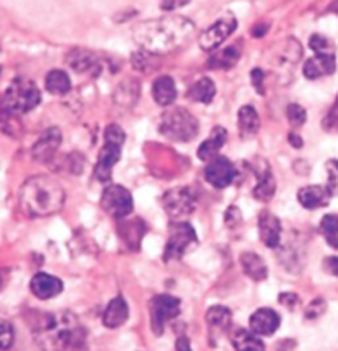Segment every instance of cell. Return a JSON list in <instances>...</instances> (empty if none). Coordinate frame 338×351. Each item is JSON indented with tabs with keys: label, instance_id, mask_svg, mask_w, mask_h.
Segmentation results:
<instances>
[{
	"label": "cell",
	"instance_id": "cell-5",
	"mask_svg": "<svg viewBox=\"0 0 338 351\" xmlns=\"http://www.w3.org/2000/svg\"><path fill=\"white\" fill-rule=\"evenodd\" d=\"M158 130L170 141L190 142L198 134V121L186 109L173 108L162 114Z\"/></svg>",
	"mask_w": 338,
	"mask_h": 351
},
{
	"label": "cell",
	"instance_id": "cell-7",
	"mask_svg": "<svg viewBox=\"0 0 338 351\" xmlns=\"http://www.w3.org/2000/svg\"><path fill=\"white\" fill-rule=\"evenodd\" d=\"M197 243V232H195L191 224L185 221L172 223V226H170V236L169 239H167L164 251L165 263L180 259V257L185 256L186 251H189L191 246H195Z\"/></svg>",
	"mask_w": 338,
	"mask_h": 351
},
{
	"label": "cell",
	"instance_id": "cell-27",
	"mask_svg": "<svg viewBox=\"0 0 338 351\" xmlns=\"http://www.w3.org/2000/svg\"><path fill=\"white\" fill-rule=\"evenodd\" d=\"M239 56H241V48L236 47H226L225 50L213 53L208 60V68L213 69H230L238 63Z\"/></svg>",
	"mask_w": 338,
	"mask_h": 351
},
{
	"label": "cell",
	"instance_id": "cell-11",
	"mask_svg": "<svg viewBox=\"0 0 338 351\" xmlns=\"http://www.w3.org/2000/svg\"><path fill=\"white\" fill-rule=\"evenodd\" d=\"M162 202H164L167 213L173 216V218H182V216L190 215L197 208V197H195L193 190L186 189V186L169 190L164 195Z\"/></svg>",
	"mask_w": 338,
	"mask_h": 351
},
{
	"label": "cell",
	"instance_id": "cell-21",
	"mask_svg": "<svg viewBox=\"0 0 338 351\" xmlns=\"http://www.w3.org/2000/svg\"><path fill=\"white\" fill-rule=\"evenodd\" d=\"M152 96L158 106L167 108V106L173 104V101L177 99V86H175V81L170 76L157 77L152 84Z\"/></svg>",
	"mask_w": 338,
	"mask_h": 351
},
{
	"label": "cell",
	"instance_id": "cell-15",
	"mask_svg": "<svg viewBox=\"0 0 338 351\" xmlns=\"http://www.w3.org/2000/svg\"><path fill=\"white\" fill-rule=\"evenodd\" d=\"M61 144V132L60 129L51 128L47 129L40 136L38 141L35 142L34 149H32V155H34L35 160L38 162H48L55 155L56 150Z\"/></svg>",
	"mask_w": 338,
	"mask_h": 351
},
{
	"label": "cell",
	"instance_id": "cell-22",
	"mask_svg": "<svg viewBox=\"0 0 338 351\" xmlns=\"http://www.w3.org/2000/svg\"><path fill=\"white\" fill-rule=\"evenodd\" d=\"M231 343H233L236 351H266V346H264L259 335L244 328L234 330L231 335Z\"/></svg>",
	"mask_w": 338,
	"mask_h": 351
},
{
	"label": "cell",
	"instance_id": "cell-42",
	"mask_svg": "<svg viewBox=\"0 0 338 351\" xmlns=\"http://www.w3.org/2000/svg\"><path fill=\"white\" fill-rule=\"evenodd\" d=\"M186 2H189V0H164V2H162V9L173 10V9H177V7L185 5Z\"/></svg>",
	"mask_w": 338,
	"mask_h": 351
},
{
	"label": "cell",
	"instance_id": "cell-31",
	"mask_svg": "<svg viewBox=\"0 0 338 351\" xmlns=\"http://www.w3.org/2000/svg\"><path fill=\"white\" fill-rule=\"evenodd\" d=\"M139 96V84L136 81H125L116 89V103L122 106H132Z\"/></svg>",
	"mask_w": 338,
	"mask_h": 351
},
{
	"label": "cell",
	"instance_id": "cell-45",
	"mask_svg": "<svg viewBox=\"0 0 338 351\" xmlns=\"http://www.w3.org/2000/svg\"><path fill=\"white\" fill-rule=\"evenodd\" d=\"M289 142H291V144L294 145L295 149H300V147L304 145V141L299 136H297V134H291V136H289Z\"/></svg>",
	"mask_w": 338,
	"mask_h": 351
},
{
	"label": "cell",
	"instance_id": "cell-33",
	"mask_svg": "<svg viewBox=\"0 0 338 351\" xmlns=\"http://www.w3.org/2000/svg\"><path fill=\"white\" fill-rule=\"evenodd\" d=\"M311 48L315 51V55H335V45L324 35H312Z\"/></svg>",
	"mask_w": 338,
	"mask_h": 351
},
{
	"label": "cell",
	"instance_id": "cell-43",
	"mask_svg": "<svg viewBox=\"0 0 338 351\" xmlns=\"http://www.w3.org/2000/svg\"><path fill=\"white\" fill-rule=\"evenodd\" d=\"M280 304L287 305V307H294V304H297V295L295 293H280Z\"/></svg>",
	"mask_w": 338,
	"mask_h": 351
},
{
	"label": "cell",
	"instance_id": "cell-32",
	"mask_svg": "<svg viewBox=\"0 0 338 351\" xmlns=\"http://www.w3.org/2000/svg\"><path fill=\"white\" fill-rule=\"evenodd\" d=\"M320 231L330 246L338 249V215H325L320 221Z\"/></svg>",
	"mask_w": 338,
	"mask_h": 351
},
{
	"label": "cell",
	"instance_id": "cell-17",
	"mask_svg": "<svg viewBox=\"0 0 338 351\" xmlns=\"http://www.w3.org/2000/svg\"><path fill=\"white\" fill-rule=\"evenodd\" d=\"M330 197H332V193H330L327 186L320 185L304 186L297 193V199L305 210H319V208L327 206Z\"/></svg>",
	"mask_w": 338,
	"mask_h": 351
},
{
	"label": "cell",
	"instance_id": "cell-30",
	"mask_svg": "<svg viewBox=\"0 0 338 351\" xmlns=\"http://www.w3.org/2000/svg\"><path fill=\"white\" fill-rule=\"evenodd\" d=\"M68 63L70 66L75 69V71L84 73V71H91L93 68L97 66L96 56L89 51H83V50H75L68 55Z\"/></svg>",
	"mask_w": 338,
	"mask_h": 351
},
{
	"label": "cell",
	"instance_id": "cell-24",
	"mask_svg": "<svg viewBox=\"0 0 338 351\" xmlns=\"http://www.w3.org/2000/svg\"><path fill=\"white\" fill-rule=\"evenodd\" d=\"M241 266L248 277H251L256 282H261L267 277V266L263 261V257L256 252H243L241 254Z\"/></svg>",
	"mask_w": 338,
	"mask_h": 351
},
{
	"label": "cell",
	"instance_id": "cell-16",
	"mask_svg": "<svg viewBox=\"0 0 338 351\" xmlns=\"http://www.w3.org/2000/svg\"><path fill=\"white\" fill-rule=\"evenodd\" d=\"M30 289L35 297H38V299L42 300H48L61 293V291H63V282H61L58 277L45 274V272H38V274L32 279Z\"/></svg>",
	"mask_w": 338,
	"mask_h": 351
},
{
	"label": "cell",
	"instance_id": "cell-4",
	"mask_svg": "<svg viewBox=\"0 0 338 351\" xmlns=\"http://www.w3.org/2000/svg\"><path fill=\"white\" fill-rule=\"evenodd\" d=\"M42 101L38 86L27 77H17L0 97V117H15L25 114Z\"/></svg>",
	"mask_w": 338,
	"mask_h": 351
},
{
	"label": "cell",
	"instance_id": "cell-19",
	"mask_svg": "<svg viewBox=\"0 0 338 351\" xmlns=\"http://www.w3.org/2000/svg\"><path fill=\"white\" fill-rule=\"evenodd\" d=\"M335 55H315L304 64V75L309 80H319L335 71Z\"/></svg>",
	"mask_w": 338,
	"mask_h": 351
},
{
	"label": "cell",
	"instance_id": "cell-36",
	"mask_svg": "<svg viewBox=\"0 0 338 351\" xmlns=\"http://www.w3.org/2000/svg\"><path fill=\"white\" fill-rule=\"evenodd\" d=\"M327 175H328V182H327V189L332 195H338V160H328L327 162Z\"/></svg>",
	"mask_w": 338,
	"mask_h": 351
},
{
	"label": "cell",
	"instance_id": "cell-14",
	"mask_svg": "<svg viewBox=\"0 0 338 351\" xmlns=\"http://www.w3.org/2000/svg\"><path fill=\"white\" fill-rule=\"evenodd\" d=\"M258 228L259 238L267 247H279L280 236H282V226H280L278 216L272 215L271 211H263V213L259 215Z\"/></svg>",
	"mask_w": 338,
	"mask_h": 351
},
{
	"label": "cell",
	"instance_id": "cell-40",
	"mask_svg": "<svg viewBox=\"0 0 338 351\" xmlns=\"http://www.w3.org/2000/svg\"><path fill=\"white\" fill-rule=\"evenodd\" d=\"M251 77H252V84L256 86V89H258L259 95H264V86H263L264 73L261 71V69H252Z\"/></svg>",
	"mask_w": 338,
	"mask_h": 351
},
{
	"label": "cell",
	"instance_id": "cell-8",
	"mask_svg": "<svg viewBox=\"0 0 338 351\" xmlns=\"http://www.w3.org/2000/svg\"><path fill=\"white\" fill-rule=\"evenodd\" d=\"M180 307L182 302L180 299L173 295H156L152 297L149 302V310H150V325H152V332L160 337L164 333L167 322L173 320L180 315Z\"/></svg>",
	"mask_w": 338,
	"mask_h": 351
},
{
	"label": "cell",
	"instance_id": "cell-20",
	"mask_svg": "<svg viewBox=\"0 0 338 351\" xmlns=\"http://www.w3.org/2000/svg\"><path fill=\"white\" fill-rule=\"evenodd\" d=\"M228 141V132L226 129L217 125L211 130V136L198 147V158L203 162H210L211 158L218 157V152L221 150V147L226 144Z\"/></svg>",
	"mask_w": 338,
	"mask_h": 351
},
{
	"label": "cell",
	"instance_id": "cell-12",
	"mask_svg": "<svg viewBox=\"0 0 338 351\" xmlns=\"http://www.w3.org/2000/svg\"><path fill=\"white\" fill-rule=\"evenodd\" d=\"M236 177V169L234 165L228 160L226 157H215L211 158L208 165L205 169V178L215 189H226L228 185H231Z\"/></svg>",
	"mask_w": 338,
	"mask_h": 351
},
{
	"label": "cell",
	"instance_id": "cell-35",
	"mask_svg": "<svg viewBox=\"0 0 338 351\" xmlns=\"http://www.w3.org/2000/svg\"><path fill=\"white\" fill-rule=\"evenodd\" d=\"M287 121L291 122V125L294 128H300V125L305 124L307 121V112L302 106L299 104H289L287 106Z\"/></svg>",
	"mask_w": 338,
	"mask_h": 351
},
{
	"label": "cell",
	"instance_id": "cell-9",
	"mask_svg": "<svg viewBox=\"0 0 338 351\" xmlns=\"http://www.w3.org/2000/svg\"><path fill=\"white\" fill-rule=\"evenodd\" d=\"M101 206L114 219H122L129 216L134 210L132 195L128 189L121 185H109L103 191L101 197Z\"/></svg>",
	"mask_w": 338,
	"mask_h": 351
},
{
	"label": "cell",
	"instance_id": "cell-28",
	"mask_svg": "<svg viewBox=\"0 0 338 351\" xmlns=\"http://www.w3.org/2000/svg\"><path fill=\"white\" fill-rule=\"evenodd\" d=\"M206 324L215 332H226L231 325V312L230 308L223 305H213L206 312Z\"/></svg>",
	"mask_w": 338,
	"mask_h": 351
},
{
	"label": "cell",
	"instance_id": "cell-3",
	"mask_svg": "<svg viewBox=\"0 0 338 351\" xmlns=\"http://www.w3.org/2000/svg\"><path fill=\"white\" fill-rule=\"evenodd\" d=\"M36 345L43 351H70L84 341V330L71 312L50 313L35 326Z\"/></svg>",
	"mask_w": 338,
	"mask_h": 351
},
{
	"label": "cell",
	"instance_id": "cell-39",
	"mask_svg": "<svg viewBox=\"0 0 338 351\" xmlns=\"http://www.w3.org/2000/svg\"><path fill=\"white\" fill-rule=\"evenodd\" d=\"M225 221H226L228 228H236V226H239V224H241V213H239L238 208L231 206L230 210L226 211Z\"/></svg>",
	"mask_w": 338,
	"mask_h": 351
},
{
	"label": "cell",
	"instance_id": "cell-18",
	"mask_svg": "<svg viewBox=\"0 0 338 351\" xmlns=\"http://www.w3.org/2000/svg\"><path fill=\"white\" fill-rule=\"evenodd\" d=\"M129 305L122 297H114L103 313V325L108 328H119L128 322Z\"/></svg>",
	"mask_w": 338,
	"mask_h": 351
},
{
	"label": "cell",
	"instance_id": "cell-46",
	"mask_svg": "<svg viewBox=\"0 0 338 351\" xmlns=\"http://www.w3.org/2000/svg\"><path fill=\"white\" fill-rule=\"evenodd\" d=\"M330 10H332V12H335V14L338 15V0H335V2L332 3V7H330Z\"/></svg>",
	"mask_w": 338,
	"mask_h": 351
},
{
	"label": "cell",
	"instance_id": "cell-1",
	"mask_svg": "<svg viewBox=\"0 0 338 351\" xmlns=\"http://www.w3.org/2000/svg\"><path fill=\"white\" fill-rule=\"evenodd\" d=\"M195 34V23L182 15L145 20L132 30L134 42L142 51L152 55H167L185 47Z\"/></svg>",
	"mask_w": 338,
	"mask_h": 351
},
{
	"label": "cell",
	"instance_id": "cell-26",
	"mask_svg": "<svg viewBox=\"0 0 338 351\" xmlns=\"http://www.w3.org/2000/svg\"><path fill=\"white\" fill-rule=\"evenodd\" d=\"M276 189H278V185H276L274 175H272L267 165H264V169H261L258 173V185L254 189V197L259 202H269V199L274 197Z\"/></svg>",
	"mask_w": 338,
	"mask_h": 351
},
{
	"label": "cell",
	"instance_id": "cell-10",
	"mask_svg": "<svg viewBox=\"0 0 338 351\" xmlns=\"http://www.w3.org/2000/svg\"><path fill=\"white\" fill-rule=\"evenodd\" d=\"M236 28H238V20H236L234 15L226 14L225 17L217 20L213 25L206 28V30L200 35V47L205 51H215L218 47H221L223 42L233 34Z\"/></svg>",
	"mask_w": 338,
	"mask_h": 351
},
{
	"label": "cell",
	"instance_id": "cell-41",
	"mask_svg": "<svg viewBox=\"0 0 338 351\" xmlns=\"http://www.w3.org/2000/svg\"><path fill=\"white\" fill-rule=\"evenodd\" d=\"M324 267H325V271L330 272V274L338 277V257H335V256L327 257L324 263Z\"/></svg>",
	"mask_w": 338,
	"mask_h": 351
},
{
	"label": "cell",
	"instance_id": "cell-25",
	"mask_svg": "<svg viewBox=\"0 0 338 351\" xmlns=\"http://www.w3.org/2000/svg\"><path fill=\"white\" fill-rule=\"evenodd\" d=\"M217 95V86L210 77H200L197 83H193L189 89V97L195 103L210 104Z\"/></svg>",
	"mask_w": 338,
	"mask_h": 351
},
{
	"label": "cell",
	"instance_id": "cell-34",
	"mask_svg": "<svg viewBox=\"0 0 338 351\" xmlns=\"http://www.w3.org/2000/svg\"><path fill=\"white\" fill-rule=\"evenodd\" d=\"M14 345V326L0 318V351H9Z\"/></svg>",
	"mask_w": 338,
	"mask_h": 351
},
{
	"label": "cell",
	"instance_id": "cell-29",
	"mask_svg": "<svg viewBox=\"0 0 338 351\" xmlns=\"http://www.w3.org/2000/svg\"><path fill=\"white\" fill-rule=\"evenodd\" d=\"M45 84H47V89L51 93V95L63 96L67 93H70L71 89V80L70 76L67 75L61 69H53L47 75V80H45Z\"/></svg>",
	"mask_w": 338,
	"mask_h": 351
},
{
	"label": "cell",
	"instance_id": "cell-37",
	"mask_svg": "<svg viewBox=\"0 0 338 351\" xmlns=\"http://www.w3.org/2000/svg\"><path fill=\"white\" fill-rule=\"evenodd\" d=\"M325 308H327V304H325L324 299L313 300L307 307V310H305V317L311 318V320H315V318H319L325 312Z\"/></svg>",
	"mask_w": 338,
	"mask_h": 351
},
{
	"label": "cell",
	"instance_id": "cell-44",
	"mask_svg": "<svg viewBox=\"0 0 338 351\" xmlns=\"http://www.w3.org/2000/svg\"><path fill=\"white\" fill-rule=\"evenodd\" d=\"M177 351H191L189 338H185V337L178 338V340H177Z\"/></svg>",
	"mask_w": 338,
	"mask_h": 351
},
{
	"label": "cell",
	"instance_id": "cell-2",
	"mask_svg": "<svg viewBox=\"0 0 338 351\" xmlns=\"http://www.w3.org/2000/svg\"><path fill=\"white\" fill-rule=\"evenodd\" d=\"M67 191L55 178L36 175L28 178L19 191L20 210L30 218H47L61 211Z\"/></svg>",
	"mask_w": 338,
	"mask_h": 351
},
{
	"label": "cell",
	"instance_id": "cell-6",
	"mask_svg": "<svg viewBox=\"0 0 338 351\" xmlns=\"http://www.w3.org/2000/svg\"><path fill=\"white\" fill-rule=\"evenodd\" d=\"M125 141L124 130L121 125L109 124L104 130V147L97 158L95 175L99 182H109L112 175V167L119 162L122 144Z\"/></svg>",
	"mask_w": 338,
	"mask_h": 351
},
{
	"label": "cell",
	"instance_id": "cell-38",
	"mask_svg": "<svg viewBox=\"0 0 338 351\" xmlns=\"http://www.w3.org/2000/svg\"><path fill=\"white\" fill-rule=\"evenodd\" d=\"M324 128L327 130H332V129L338 128V97H337L335 104H333V108L330 109V112L327 114V117H325Z\"/></svg>",
	"mask_w": 338,
	"mask_h": 351
},
{
	"label": "cell",
	"instance_id": "cell-13",
	"mask_svg": "<svg viewBox=\"0 0 338 351\" xmlns=\"http://www.w3.org/2000/svg\"><path fill=\"white\" fill-rule=\"evenodd\" d=\"M251 332L259 337H271L279 330L280 317L276 310L272 308H258L250 318Z\"/></svg>",
	"mask_w": 338,
	"mask_h": 351
},
{
	"label": "cell",
	"instance_id": "cell-23",
	"mask_svg": "<svg viewBox=\"0 0 338 351\" xmlns=\"http://www.w3.org/2000/svg\"><path fill=\"white\" fill-rule=\"evenodd\" d=\"M238 124L239 132H241L243 138H251L258 134L261 128V121L258 112L252 106H243L238 112Z\"/></svg>",
	"mask_w": 338,
	"mask_h": 351
}]
</instances>
